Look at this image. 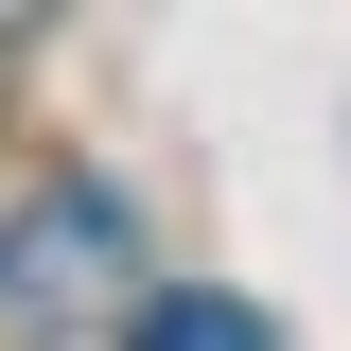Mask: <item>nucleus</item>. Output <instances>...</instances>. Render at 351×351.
Segmentation results:
<instances>
[{
	"label": "nucleus",
	"mask_w": 351,
	"mask_h": 351,
	"mask_svg": "<svg viewBox=\"0 0 351 351\" xmlns=\"http://www.w3.org/2000/svg\"><path fill=\"white\" fill-rule=\"evenodd\" d=\"M123 281H141V211L106 193V176H53V193H18V228H0V351L88 334Z\"/></svg>",
	"instance_id": "f257e3e1"
},
{
	"label": "nucleus",
	"mask_w": 351,
	"mask_h": 351,
	"mask_svg": "<svg viewBox=\"0 0 351 351\" xmlns=\"http://www.w3.org/2000/svg\"><path fill=\"white\" fill-rule=\"evenodd\" d=\"M123 351H281L246 299H211V281H158V299L123 316Z\"/></svg>",
	"instance_id": "f03ea898"
},
{
	"label": "nucleus",
	"mask_w": 351,
	"mask_h": 351,
	"mask_svg": "<svg viewBox=\"0 0 351 351\" xmlns=\"http://www.w3.org/2000/svg\"><path fill=\"white\" fill-rule=\"evenodd\" d=\"M36 18H53V0H0V36H36Z\"/></svg>",
	"instance_id": "7ed1b4c3"
}]
</instances>
